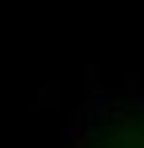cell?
I'll return each instance as SVG.
<instances>
[{
  "mask_svg": "<svg viewBox=\"0 0 144 148\" xmlns=\"http://www.w3.org/2000/svg\"><path fill=\"white\" fill-rule=\"evenodd\" d=\"M69 146L71 148H87V142H85V138H77V140H71Z\"/></svg>",
  "mask_w": 144,
  "mask_h": 148,
  "instance_id": "7a4b0ae2",
  "label": "cell"
},
{
  "mask_svg": "<svg viewBox=\"0 0 144 148\" xmlns=\"http://www.w3.org/2000/svg\"><path fill=\"white\" fill-rule=\"evenodd\" d=\"M128 107V103L124 101L122 97H112L109 101V109H112V113H119V111H124Z\"/></svg>",
  "mask_w": 144,
  "mask_h": 148,
  "instance_id": "6da1fadb",
  "label": "cell"
}]
</instances>
